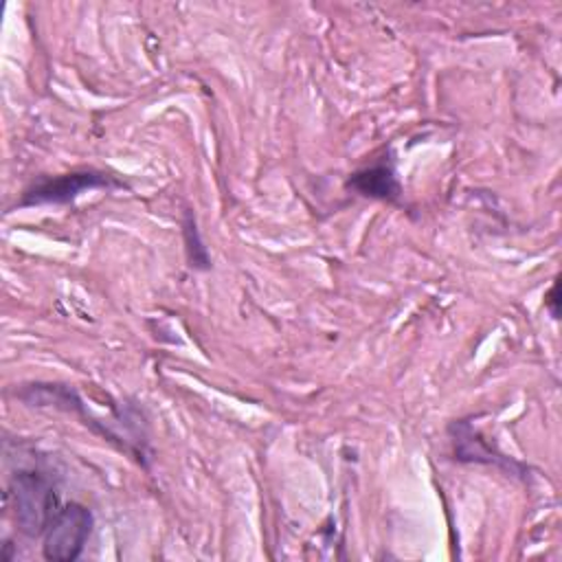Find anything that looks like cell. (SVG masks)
Returning a JSON list of instances; mask_svg holds the SVG:
<instances>
[{
	"mask_svg": "<svg viewBox=\"0 0 562 562\" xmlns=\"http://www.w3.org/2000/svg\"><path fill=\"white\" fill-rule=\"evenodd\" d=\"M92 525L94 518L88 507L79 503H68L59 507L44 531V558L55 562L77 560L86 549V542L92 533Z\"/></svg>",
	"mask_w": 562,
	"mask_h": 562,
	"instance_id": "cell-2",
	"label": "cell"
},
{
	"mask_svg": "<svg viewBox=\"0 0 562 562\" xmlns=\"http://www.w3.org/2000/svg\"><path fill=\"white\" fill-rule=\"evenodd\" d=\"M182 235H184V244H187V255H189V263L191 268L198 270H209L211 268V259H209V250L202 244L195 217L191 211L184 213V222H182Z\"/></svg>",
	"mask_w": 562,
	"mask_h": 562,
	"instance_id": "cell-5",
	"label": "cell"
},
{
	"mask_svg": "<svg viewBox=\"0 0 562 562\" xmlns=\"http://www.w3.org/2000/svg\"><path fill=\"white\" fill-rule=\"evenodd\" d=\"M11 496L20 531L31 538L44 536L50 518L59 509L53 481L37 470H18L11 479Z\"/></svg>",
	"mask_w": 562,
	"mask_h": 562,
	"instance_id": "cell-1",
	"label": "cell"
},
{
	"mask_svg": "<svg viewBox=\"0 0 562 562\" xmlns=\"http://www.w3.org/2000/svg\"><path fill=\"white\" fill-rule=\"evenodd\" d=\"M347 187L358 191L360 195L367 198H378V200H397L400 198V182L395 178V171L391 165L380 162L364 167L347 180Z\"/></svg>",
	"mask_w": 562,
	"mask_h": 562,
	"instance_id": "cell-4",
	"label": "cell"
},
{
	"mask_svg": "<svg viewBox=\"0 0 562 562\" xmlns=\"http://www.w3.org/2000/svg\"><path fill=\"white\" fill-rule=\"evenodd\" d=\"M125 187L116 176L99 171V169H81L70 171L64 176L46 178L31 187L24 198L20 200V206H35V204H66L75 200L77 195L94 189H116Z\"/></svg>",
	"mask_w": 562,
	"mask_h": 562,
	"instance_id": "cell-3",
	"label": "cell"
}]
</instances>
